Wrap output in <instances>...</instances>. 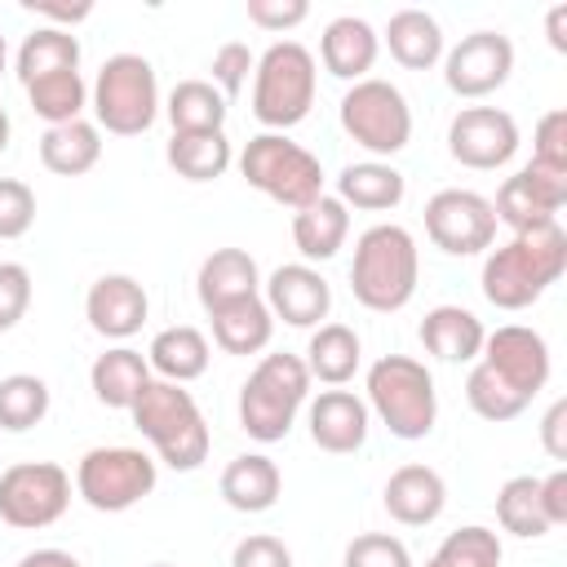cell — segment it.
<instances>
[{
    "label": "cell",
    "instance_id": "obj_12",
    "mask_svg": "<svg viewBox=\"0 0 567 567\" xmlns=\"http://www.w3.org/2000/svg\"><path fill=\"white\" fill-rule=\"evenodd\" d=\"M425 235L439 252L447 257H478L492 248L496 239V213L492 199H483L478 190H434L425 199Z\"/></svg>",
    "mask_w": 567,
    "mask_h": 567
},
{
    "label": "cell",
    "instance_id": "obj_37",
    "mask_svg": "<svg viewBox=\"0 0 567 567\" xmlns=\"http://www.w3.org/2000/svg\"><path fill=\"white\" fill-rule=\"evenodd\" d=\"M22 89H27L31 111L44 120V128L71 124V120H80V111L89 106V84H84L80 71H53V75H40V80H31V84H22Z\"/></svg>",
    "mask_w": 567,
    "mask_h": 567
},
{
    "label": "cell",
    "instance_id": "obj_5",
    "mask_svg": "<svg viewBox=\"0 0 567 567\" xmlns=\"http://www.w3.org/2000/svg\"><path fill=\"white\" fill-rule=\"evenodd\" d=\"M306 399H310V372L301 354H288V350L261 354V363L239 385V425L257 443H279L288 439Z\"/></svg>",
    "mask_w": 567,
    "mask_h": 567
},
{
    "label": "cell",
    "instance_id": "obj_17",
    "mask_svg": "<svg viewBox=\"0 0 567 567\" xmlns=\"http://www.w3.org/2000/svg\"><path fill=\"white\" fill-rule=\"evenodd\" d=\"M261 301H266L270 315L284 319L288 328H319V323L328 319V310H332V288H328V279H323L315 266L288 261V266L270 270Z\"/></svg>",
    "mask_w": 567,
    "mask_h": 567
},
{
    "label": "cell",
    "instance_id": "obj_53",
    "mask_svg": "<svg viewBox=\"0 0 567 567\" xmlns=\"http://www.w3.org/2000/svg\"><path fill=\"white\" fill-rule=\"evenodd\" d=\"M9 137H13V124H9V111L0 106V155L9 151Z\"/></svg>",
    "mask_w": 567,
    "mask_h": 567
},
{
    "label": "cell",
    "instance_id": "obj_48",
    "mask_svg": "<svg viewBox=\"0 0 567 567\" xmlns=\"http://www.w3.org/2000/svg\"><path fill=\"white\" fill-rule=\"evenodd\" d=\"M540 443L554 461H567V399H554L549 412L540 416Z\"/></svg>",
    "mask_w": 567,
    "mask_h": 567
},
{
    "label": "cell",
    "instance_id": "obj_38",
    "mask_svg": "<svg viewBox=\"0 0 567 567\" xmlns=\"http://www.w3.org/2000/svg\"><path fill=\"white\" fill-rule=\"evenodd\" d=\"M49 381L35 377V372H9L0 377V430L9 434H22L31 425H40L49 416Z\"/></svg>",
    "mask_w": 567,
    "mask_h": 567
},
{
    "label": "cell",
    "instance_id": "obj_11",
    "mask_svg": "<svg viewBox=\"0 0 567 567\" xmlns=\"http://www.w3.org/2000/svg\"><path fill=\"white\" fill-rule=\"evenodd\" d=\"M71 505V474L58 461H18L0 474V523L18 532L53 527Z\"/></svg>",
    "mask_w": 567,
    "mask_h": 567
},
{
    "label": "cell",
    "instance_id": "obj_19",
    "mask_svg": "<svg viewBox=\"0 0 567 567\" xmlns=\"http://www.w3.org/2000/svg\"><path fill=\"white\" fill-rule=\"evenodd\" d=\"M306 425H310V443L319 452H332V456H350L368 443V430H372V412L359 394L350 390H323L310 408H306Z\"/></svg>",
    "mask_w": 567,
    "mask_h": 567
},
{
    "label": "cell",
    "instance_id": "obj_43",
    "mask_svg": "<svg viewBox=\"0 0 567 567\" xmlns=\"http://www.w3.org/2000/svg\"><path fill=\"white\" fill-rule=\"evenodd\" d=\"M252 66H257V58H252V49H248L244 40L221 44V49L213 53V66H208V71H213V89L230 102V97L248 84V71H252Z\"/></svg>",
    "mask_w": 567,
    "mask_h": 567
},
{
    "label": "cell",
    "instance_id": "obj_52",
    "mask_svg": "<svg viewBox=\"0 0 567 567\" xmlns=\"http://www.w3.org/2000/svg\"><path fill=\"white\" fill-rule=\"evenodd\" d=\"M545 31H549V44H554L558 53H567V4H554V9H549Z\"/></svg>",
    "mask_w": 567,
    "mask_h": 567
},
{
    "label": "cell",
    "instance_id": "obj_18",
    "mask_svg": "<svg viewBox=\"0 0 567 567\" xmlns=\"http://www.w3.org/2000/svg\"><path fill=\"white\" fill-rule=\"evenodd\" d=\"M146 315H151V297H146V288H142L133 275H124V270L93 279V288H89V297H84V319H89V328H93L97 337H106V341H128L133 332H142Z\"/></svg>",
    "mask_w": 567,
    "mask_h": 567
},
{
    "label": "cell",
    "instance_id": "obj_3",
    "mask_svg": "<svg viewBox=\"0 0 567 567\" xmlns=\"http://www.w3.org/2000/svg\"><path fill=\"white\" fill-rule=\"evenodd\" d=\"M137 434L155 447V456L177 470V474H190L208 461V447H213V434H208V421L195 403V394L186 385H173V381H159L151 377L146 390L137 394V403L128 408Z\"/></svg>",
    "mask_w": 567,
    "mask_h": 567
},
{
    "label": "cell",
    "instance_id": "obj_33",
    "mask_svg": "<svg viewBox=\"0 0 567 567\" xmlns=\"http://www.w3.org/2000/svg\"><path fill=\"white\" fill-rule=\"evenodd\" d=\"M226 97L213 89V80H177L164 97V115L173 133H221L226 128Z\"/></svg>",
    "mask_w": 567,
    "mask_h": 567
},
{
    "label": "cell",
    "instance_id": "obj_45",
    "mask_svg": "<svg viewBox=\"0 0 567 567\" xmlns=\"http://www.w3.org/2000/svg\"><path fill=\"white\" fill-rule=\"evenodd\" d=\"M31 310V270L22 261H0V332L18 328Z\"/></svg>",
    "mask_w": 567,
    "mask_h": 567
},
{
    "label": "cell",
    "instance_id": "obj_54",
    "mask_svg": "<svg viewBox=\"0 0 567 567\" xmlns=\"http://www.w3.org/2000/svg\"><path fill=\"white\" fill-rule=\"evenodd\" d=\"M4 66H9V44H4V31H0V75H4Z\"/></svg>",
    "mask_w": 567,
    "mask_h": 567
},
{
    "label": "cell",
    "instance_id": "obj_30",
    "mask_svg": "<svg viewBox=\"0 0 567 567\" xmlns=\"http://www.w3.org/2000/svg\"><path fill=\"white\" fill-rule=\"evenodd\" d=\"M385 49L403 71H430L443 58V27L425 9H399L385 22Z\"/></svg>",
    "mask_w": 567,
    "mask_h": 567
},
{
    "label": "cell",
    "instance_id": "obj_24",
    "mask_svg": "<svg viewBox=\"0 0 567 567\" xmlns=\"http://www.w3.org/2000/svg\"><path fill=\"white\" fill-rule=\"evenodd\" d=\"M221 501L239 514H266L279 492H284V474L266 452H239L226 470H221Z\"/></svg>",
    "mask_w": 567,
    "mask_h": 567
},
{
    "label": "cell",
    "instance_id": "obj_39",
    "mask_svg": "<svg viewBox=\"0 0 567 567\" xmlns=\"http://www.w3.org/2000/svg\"><path fill=\"white\" fill-rule=\"evenodd\" d=\"M425 567H501V536L483 523H465L443 536Z\"/></svg>",
    "mask_w": 567,
    "mask_h": 567
},
{
    "label": "cell",
    "instance_id": "obj_46",
    "mask_svg": "<svg viewBox=\"0 0 567 567\" xmlns=\"http://www.w3.org/2000/svg\"><path fill=\"white\" fill-rule=\"evenodd\" d=\"M230 567H292V549L270 532H252L230 549Z\"/></svg>",
    "mask_w": 567,
    "mask_h": 567
},
{
    "label": "cell",
    "instance_id": "obj_50",
    "mask_svg": "<svg viewBox=\"0 0 567 567\" xmlns=\"http://www.w3.org/2000/svg\"><path fill=\"white\" fill-rule=\"evenodd\" d=\"M27 9L31 13H40V18H49L58 31H71L75 22H84L89 13H93V4L89 0H75V4H53V0H27Z\"/></svg>",
    "mask_w": 567,
    "mask_h": 567
},
{
    "label": "cell",
    "instance_id": "obj_36",
    "mask_svg": "<svg viewBox=\"0 0 567 567\" xmlns=\"http://www.w3.org/2000/svg\"><path fill=\"white\" fill-rule=\"evenodd\" d=\"M496 523H501V532H509L518 540L545 536L549 518H545V505H540V478H532V474L505 478L501 492H496Z\"/></svg>",
    "mask_w": 567,
    "mask_h": 567
},
{
    "label": "cell",
    "instance_id": "obj_31",
    "mask_svg": "<svg viewBox=\"0 0 567 567\" xmlns=\"http://www.w3.org/2000/svg\"><path fill=\"white\" fill-rule=\"evenodd\" d=\"M97 159H102V128L84 115L40 133V164L58 177H84Z\"/></svg>",
    "mask_w": 567,
    "mask_h": 567
},
{
    "label": "cell",
    "instance_id": "obj_41",
    "mask_svg": "<svg viewBox=\"0 0 567 567\" xmlns=\"http://www.w3.org/2000/svg\"><path fill=\"white\" fill-rule=\"evenodd\" d=\"M341 567H412V554L390 532H363V536H354L346 545Z\"/></svg>",
    "mask_w": 567,
    "mask_h": 567
},
{
    "label": "cell",
    "instance_id": "obj_15",
    "mask_svg": "<svg viewBox=\"0 0 567 567\" xmlns=\"http://www.w3.org/2000/svg\"><path fill=\"white\" fill-rule=\"evenodd\" d=\"M514 71V40L505 31H470L461 44L443 49V84L456 97H487Z\"/></svg>",
    "mask_w": 567,
    "mask_h": 567
},
{
    "label": "cell",
    "instance_id": "obj_2",
    "mask_svg": "<svg viewBox=\"0 0 567 567\" xmlns=\"http://www.w3.org/2000/svg\"><path fill=\"white\" fill-rule=\"evenodd\" d=\"M421 279V252L412 230L399 221H377L354 239V261H350V292L363 310L394 315L416 297Z\"/></svg>",
    "mask_w": 567,
    "mask_h": 567
},
{
    "label": "cell",
    "instance_id": "obj_28",
    "mask_svg": "<svg viewBox=\"0 0 567 567\" xmlns=\"http://www.w3.org/2000/svg\"><path fill=\"white\" fill-rule=\"evenodd\" d=\"M346 235H350V208L337 195H319L315 204L292 213V244L306 257V266L337 257Z\"/></svg>",
    "mask_w": 567,
    "mask_h": 567
},
{
    "label": "cell",
    "instance_id": "obj_4",
    "mask_svg": "<svg viewBox=\"0 0 567 567\" xmlns=\"http://www.w3.org/2000/svg\"><path fill=\"white\" fill-rule=\"evenodd\" d=\"M363 403L403 443L425 439L434 430V421H439L434 372L412 354H381L368 368V399Z\"/></svg>",
    "mask_w": 567,
    "mask_h": 567
},
{
    "label": "cell",
    "instance_id": "obj_32",
    "mask_svg": "<svg viewBox=\"0 0 567 567\" xmlns=\"http://www.w3.org/2000/svg\"><path fill=\"white\" fill-rule=\"evenodd\" d=\"M306 372L323 385H346L363 363V341L350 323H319L306 341Z\"/></svg>",
    "mask_w": 567,
    "mask_h": 567
},
{
    "label": "cell",
    "instance_id": "obj_26",
    "mask_svg": "<svg viewBox=\"0 0 567 567\" xmlns=\"http://www.w3.org/2000/svg\"><path fill=\"white\" fill-rule=\"evenodd\" d=\"M403 195H408V182L390 159H359V164H346L337 173V199L346 208L390 213L403 204Z\"/></svg>",
    "mask_w": 567,
    "mask_h": 567
},
{
    "label": "cell",
    "instance_id": "obj_21",
    "mask_svg": "<svg viewBox=\"0 0 567 567\" xmlns=\"http://www.w3.org/2000/svg\"><path fill=\"white\" fill-rule=\"evenodd\" d=\"M381 501H385V514L394 523H403V527H430L443 514V505H447V483H443L439 470L412 461V465H399L385 478Z\"/></svg>",
    "mask_w": 567,
    "mask_h": 567
},
{
    "label": "cell",
    "instance_id": "obj_25",
    "mask_svg": "<svg viewBox=\"0 0 567 567\" xmlns=\"http://www.w3.org/2000/svg\"><path fill=\"white\" fill-rule=\"evenodd\" d=\"M151 381V363L142 350L133 346H111L93 359L89 368V385H93V399L102 408H115V412H128L137 403V394L146 390Z\"/></svg>",
    "mask_w": 567,
    "mask_h": 567
},
{
    "label": "cell",
    "instance_id": "obj_35",
    "mask_svg": "<svg viewBox=\"0 0 567 567\" xmlns=\"http://www.w3.org/2000/svg\"><path fill=\"white\" fill-rule=\"evenodd\" d=\"M13 71H18L22 84H31L40 75H53V71H80V40L71 31H58V27H35L18 44Z\"/></svg>",
    "mask_w": 567,
    "mask_h": 567
},
{
    "label": "cell",
    "instance_id": "obj_29",
    "mask_svg": "<svg viewBox=\"0 0 567 567\" xmlns=\"http://www.w3.org/2000/svg\"><path fill=\"white\" fill-rule=\"evenodd\" d=\"M208 323H213V346L226 350V354H257L275 337V315L261 301V292L244 297V301H230L221 310H208Z\"/></svg>",
    "mask_w": 567,
    "mask_h": 567
},
{
    "label": "cell",
    "instance_id": "obj_34",
    "mask_svg": "<svg viewBox=\"0 0 567 567\" xmlns=\"http://www.w3.org/2000/svg\"><path fill=\"white\" fill-rule=\"evenodd\" d=\"M164 159L186 182H217L230 168L235 151H230L226 128L221 133H173L164 146Z\"/></svg>",
    "mask_w": 567,
    "mask_h": 567
},
{
    "label": "cell",
    "instance_id": "obj_22",
    "mask_svg": "<svg viewBox=\"0 0 567 567\" xmlns=\"http://www.w3.org/2000/svg\"><path fill=\"white\" fill-rule=\"evenodd\" d=\"M257 292H261V270H257L252 252H244V248H213L199 261L195 297H199L204 310H221V306L257 297Z\"/></svg>",
    "mask_w": 567,
    "mask_h": 567
},
{
    "label": "cell",
    "instance_id": "obj_40",
    "mask_svg": "<svg viewBox=\"0 0 567 567\" xmlns=\"http://www.w3.org/2000/svg\"><path fill=\"white\" fill-rule=\"evenodd\" d=\"M465 403L483 416V421H514V416H523V408H527V399H518L496 372H487L483 363H474L470 368V377H465Z\"/></svg>",
    "mask_w": 567,
    "mask_h": 567
},
{
    "label": "cell",
    "instance_id": "obj_51",
    "mask_svg": "<svg viewBox=\"0 0 567 567\" xmlns=\"http://www.w3.org/2000/svg\"><path fill=\"white\" fill-rule=\"evenodd\" d=\"M18 567H84V563L66 549H31V554L18 558Z\"/></svg>",
    "mask_w": 567,
    "mask_h": 567
},
{
    "label": "cell",
    "instance_id": "obj_1",
    "mask_svg": "<svg viewBox=\"0 0 567 567\" xmlns=\"http://www.w3.org/2000/svg\"><path fill=\"white\" fill-rule=\"evenodd\" d=\"M567 270V230L558 221L509 235L501 248H492L483 257V297L496 310H527L532 301H540L549 292V284H558Z\"/></svg>",
    "mask_w": 567,
    "mask_h": 567
},
{
    "label": "cell",
    "instance_id": "obj_23",
    "mask_svg": "<svg viewBox=\"0 0 567 567\" xmlns=\"http://www.w3.org/2000/svg\"><path fill=\"white\" fill-rule=\"evenodd\" d=\"M416 337H421L425 354H434V359H443V363H474L478 350H483L487 328H483V319H478L474 310H465V306H434V310H425Z\"/></svg>",
    "mask_w": 567,
    "mask_h": 567
},
{
    "label": "cell",
    "instance_id": "obj_16",
    "mask_svg": "<svg viewBox=\"0 0 567 567\" xmlns=\"http://www.w3.org/2000/svg\"><path fill=\"white\" fill-rule=\"evenodd\" d=\"M563 204H567V173L545 168V164H523L514 177L501 182L492 213H496V226H509L514 235H523V230L558 221Z\"/></svg>",
    "mask_w": 567,
    "mask_h": 567
},
{
    "label": "cell",
    "instance_id": "obj_20",
    "mask_svg": "<svg viewBox=\"0 0 567 567\" xmlns=\"http://www.w3.org/2000/svg\"><path fill=\"white\" fill-rule=\"evenodd\" d=\"M377 53H381V35L372 31L368 18H354V13H341L323 27L319 35V62L328 75L337 80H368V71L377 66Z\"/></svg>",
    "mask_w": 567,
    "mask_h": 567
},
{
    "label": "cell",
    "instance_id": "obj_44",
    "mask_svg": "<svg viewBox=\"0 0 567 567\" xmlns=\"http://www.w3.org/2000/svg\"><path fill=\"white\" fill-rule=\"evenodd\" d=\"M532 164L558 168L567 173V111L554 106L536 120V137H532Z\"/></svg>",
    "mask_w": 567,
    "mask_h": 567
},
{
    "label": "cell",
    "instance_id": "obj_13",
    "mask_svg": "<svg viewBox=\"0 0 567 567\" xmlns=\"http://www.w3.org/2000/svg\"><path fill=\"white\" fill-rule=\"evenodd\" d=\"M518 151V120L501 106H461L447 124V155L461 168L492 173L505 168Z\"/></svg>",
    "mask_w": 567,
    "mask_h": 567
},
{
    "label": "cell",
    "instance_id": "obj_9",
    "mask_svg": "<svg viewBox=\"0 0 567 567\" xmlns=\"http://www.w3.org/2000/svg\"><path fill=\"white\" fill-rule=\"evenodd\" d=\"M337 120L354 146H363L372 159H390L412 142V106L390 80H359L341 93Z\"/></svg>",
    "mask_w": 567,
    "mask_h": 567
},
{
    "label": "cell",
    "instance_id": "obj_27",
    "mask_svg": "<svg viewBox=\"0 0 567 567\" xmlns=\"http://www.w3.org/2000/svg\"><path fill=\"white\" fill-rule=\"evenodd\" d=\"M208 359H213L208 337L199 328H190V323H173V328L155 332L151 337V350H146L151 377L173 381V385H186V381L204 377L208 372Z\"/></svg>",
    "mask_w": 567,
    "mask_h": 567
},
{
    "label": "cell",
    "instance_id": "obj_7",
    "mask_svg": "<svg viewBox=\"0 0 567 567\" xmlns=\"http://www.w3.org/2000/svg\"><path fill=\"white\" fill-rule=\"evenodd\" d=\"M93 124L115 137H137L159 115V80L142 53H111L89 89Z\"/></svg>",
    "mask_w": 567,
    "mask_h": 567
},
{
    "label": "cell",
    "instance_id": "obj_14",
    "mask_svg": "<svg viewBox=\"0 0 567 567\" xmlns=\"http://www.w3.org/2000/svg\"><path fill=\"white\" fill-rule=\"evenodd\" d=\"M478 363L487 372H496L518 399H536L545 385H549V346L536 328H523V323H501L496 332L483 337V350H478Z\"/></svg>",
    "mask_w": 567,
    "mask_h": 567
},
{
    "label": "cell",
    "instance_id": "obj_6",
    "mask_svg": "<svg viewBox=\"0 0 567 567\" xmlns=\"http://www.w3.org/2000/svg\"><path fill=\"white\" fill-rule=\"evenodd\" d=\"M315 89H319L315 53L297 40H275L252 66V115H257V124H266V133L297 128L315 106Z\"/></svg>",
    "mask_w": 567,
    "mask_h": 567
},
{
    "label": "cell",
    "instance_id": "obj_47",
    "mask_svg": "<svg viewBox=\"0 0 567 567\" xmlns=\"http://www.w3.org/2000/svg\"><path fill=\"white\" fill-rule=\"evenodd\" d=\"M306 18H310L306 0H248V22L261 31H292Z\"/></svg>",
    "mask_w": 567,
    "mask_h": 567
},
{
    "label": "cell",
    "instance_id": "obj_10",
    "mask_svg": "<svg viewBox=\"0 0 567 567\" xmlns=\"http://www.w3.org/2000/svg\"><path fill=\"white\" fill-rule=\"evenodd\" d=\"M159 483V465L155 456H146L142 447H89L75 465V496L97 509V514H124L137 501H146Z\"/></svg>",
    "mask_w": 567,
    "mask_h": 567
},
{
    "label": "cell",
    "instance_id": "obj_42",
    "mask_svg": "<svg viewBox=\"0 0 567 567\" xmlns=\"http://www.w3.org/2000/svg\"><path fill=\"white\" fill-rule=\"evenodd\" d=\"M35 226V190L22 177H0V239H22Z\"/></svg>",
    "mask_w": 567,
    "mask_h": 567
},
{
    "label": "cell",
    "instance_id": "obj_8",
    "mask_svg": "<svg viewBox=\"0 0 567 567\" xmlns=\"http://www.w3.org/2000/svg\"><path fill=\"white\" fill-rule=\"evenodd\" d=\"M239 173L252 190L284 208H306L323 195V164L288 133H257L239 151Z\"/></svg>",
    "mask_w": 567,
    "mask_h": 567
},
{
    "label": "cell",
    "instance_id": "obj_55",
    "mask_svg": "<svg viewBox=\"0 0 567 567\" xmlns=\"http://www.w3.org/2000/svg\"><path fill=\"white\" fill-rule=\"evenodd\" d=\"M151 567H173V563H151Z\"/></svg>",
    "mask_w": 567,
    "mask_h": 567
},
{
    "label": "cell",
    "instance_id": "obj_49",
    "mask_svg": "<svg viewBox=\"0 0 567 567\" xmlns=\"http://www.w3.org/2000/svg\"><path fill=\"white\" fill-rule=\"evenodd\" d=\"M540 505H545L549 527L567 523V470H554V474L540 478Z\"/></svg>",
    "mask_w": 567,
    "mask_h": 567
}]
</instances>
